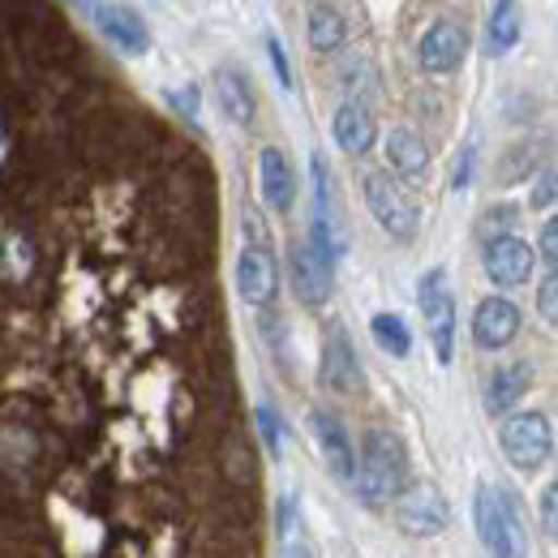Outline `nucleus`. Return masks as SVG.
Segmentation results:
<instances>
[{"mask_svg": "<svg viewBox=\"0 0 558 558\" xmlns=\"http://www.w3.org/2000/svg\"><path fill=\"white\" fill-rule=\"evenodd\" d=\"M0 168V558H263L207 155L86 77Z\"/></svg>", "mask_w": 558, "mask_h": 558, "instance_id": "1", "label": "nucleus"}, {"mask_svg": "<svg viewBox=\"0 0 558 558\" xmlns=\"http://www.w3.org/2000/svg\"><path fill=\"white\" fill-rule=\"evenodd\" d=\"M409 489V456L404 442L391 429H369L365 447H361V464H356V494L369 507H383L391 498H400Z\"/></svg>", "mask_w": 558, "mask_h": 558, "instance_id": "2", "label": "nucleus"}, {"mask_svg": "<svg viewBox=\"0 0 558 558\" xmlns=\"http://www.w3.org/2000/svg\"><path fill=\"white\" fill-rule=\"evenodd\" d=\"M477 537L489 550V558H524L529 537L515 511V498L507 489L477 486Z\"/></svg>", "mask_w": 558, "mask_h": 558, "instance_id": "3", "label": "nucleus"}, {"mask_svg": "<svg viewBox=\"0 0 558 558\" xmlns=\"http://www.w3.org/2000/svg\"><path fill=\"white\" fill-rule=\"evenodd\" d=\"M502 456L511 460V469L520 473H533L550 460L555 451V429L542 413H515V417L502 421Z\"/></svg>", "mask_w": 558, "mask_h": 558, "instance_id": "4", "label": "nucleus"}, {"mask_svg": "<svg viewBox=\"0 0 558 558\" xmlns=\"http://www.w3.org/2000/svg\"><path fill=\"white\" fill-rule=\"evenodd\" d=\"M361 185H365V203L374 210V219L387 228V236H396V241H413L417 236V203L387 177V172H365L361 177Z\"/></svg>", "mask_w": 558, "mask_h": 558, "instance_id": "5", "label": "nucleus"}, {"mask_svg": "<svg viewBox=\"0 0 558 558\" xmlns=\"http://www.w3.org/2000/svg\"><path fill=\"white\" fill-rule=\"evenodd\" d=\"M447 520H451V507H447L442 489L429 486V482H413V486L400 494V502H396V524H400L404 537L425 542V537L442 533Z\"/></svg>", "mask_w": 558, "mask_h": 558, "instance_id": "6", "label": "nucleus"}, {"mask_svg": "<svg viewBox=\"0 0 558 558\" xmlns=\"http://www.w3.org/2000/svg\"><path fill=\"white\" fill-rule=\"evenodd\" d=\"M421 314H425V327H429V340H434V352L438 361L447 365L451 352H456V296L447 288V276L442 271H429L421 279Z\"/></svg>", "mask_w": 558, "mask_h": 558, "instance_id": "7", "label": "nucleus"}, {"mask_svg": "<svg viewBox=\"0 0 558 558\" xmlns=\"http://www.w3.org/2000/svg\"><path fill=\"white\" fill-rule=\"evenodd\" d=\"M469 57V31L456 17H438L417 44V61L425 73H456Z\"/></svg>", "mask_w": 558, "mask_h": 558, "instance_id": "8", "label": "nucleus"}, {"mask_svg": "<svg viewBox=\"0 0 558 558\" xmlns=\"http://www.w3.org/2000/svg\"><path fill=\"white\" fill-rule=\"evenodd\" d=\"M236 288L250 305H271L279 292V271H276V254L267 241H250L236 258Z\"/></svg>", "mask_w": 558, "mask_h": 558, "instance_id": "9", "label": "nucleus"}, {"mask_svg": "<svg viewBox=\"0 0 558 558\" xmlns=\"http://www.w3.org/2000/svg\"><path fill=\"white\" fill-rule=\"evenodd\" d=\"M288 276H292V292L301 296V305H323L331 296V263L310 241H292Z\"/></svg>", "mask_w": 558, "mask_h": 558, "instance_id": "10", "label": "nucleus"}, {"mask_svg": "<svg viewBox=\"0 0 558 558\" xmlns=\"http://www.w3.org/2000/svg\"><path fill=\"white\" fill-rule=\"evenodd\" d=\"M90 17H95L99 35H104L112 48H121V52H130V57H142V52L150 48V31H146V22H142L130 4L99 0V9H95Z\"/></svg>", "mask_w": 558, "mask_h": 558, "instance_id": "11", "label": "nucleus"}, {"mask_svg": "<svg viewBox=\"0 0 558 558\" xmlns=\"http://www.w3.org/2000/svg\"><path fill=\"white\" fill-rule=\"evenodd\" d=\"M486 276L498 288H520L533 276V250L520 236H498L486 245Z\"/></svg>", "mask_w": 558, "mask_h": 558, "instance_id": "12", "label": "nucleus"}, {"mask_svg": "<svg viewBox=\"0 0 558 558\" xmlns=\"http://www.w3.org/2000/svg\"><path fill=\"white\" fill-rule=\"evenodd\" d=\"M515 331H520V310L507 301V296H486L482 305H477V314H473V340L482 344V349H507L511 340H515Z\"/></svg>", "mask_w": 558, "mask_h": 558, "instance_id": "13", "label": "nucleus"}, {"mask_svg": "<svg viewBox=\"0 0 558 558\" xmlns=\"http://www.w3.org/2000/svg\"><path fill=\"white\" fill-rule=\"evenodd\" d=\"M258 181H263L267 207L288 215L292 203H296V177H292V163H288V155L279 146H263V155H258Z\"/></svg>", "mask_w": 558, "mask_h": 558, "instance_id": "14", "label": "nucleus"}, {"mask_svg": "<svg viewBox=\"0 0 558 558\" xmlns=\"http://www.w3.org/2000/svg\"><path fill=\"white\" fill-rule=\"evenodd\" d=\"M323 387L344 391V396L361 387V365H356V352H352L344 327H331V336L323 344Z\"/></svg>", "mask_w": 558, "mask_h": 558, "instance_id": "15", "label": "nucleus"}, {"mask_svg": "<svg viewBox=\"0 0 558 558\" xmlns=\"http://www.w3.org/2000/svg\"><path fill=\"white\" fill-rule=\"evenodd\" d=\"M215 90H219V108L232 125H254L258 117V99H254V86L241 70H219L215 73Z\"/></svg>", "mask_w": 558, "mask_h": 558, "instance_id": "16", "label": "nucleus"}, {"mask_svg": "<svg viewBox=\"0 0 558 558\" xmlns=\"http://www.w3.org/2000/svg\"><path fill=\"white\" fill-rule=\"evenodd\" d=\"M314 434H318V447H323V460L331 464V473L340 482H352L356 477V460H352V442L344 434V425L331 413H314Z\"/></svg>", "mask_w": 558, "mask_h": 558, "instance_id": "17", "label": "nucleus"}, {"mask_svg": "<svg viewBox=\"0 0 558 558\" xmlns=\"http://www.w3.org/2000/svg\"><path fill=\"white\" fill-rule=\"evenodd\" d=\"M533 387V365L529 361H515V365H502L494 378H489V391H486V409L489 413H507L515 409Z\"/></svg>", "mask_w": 558, "mask_h": 558, "instance_id": "18", "label": "nucleus"}, {"mask_svg": "<svg viewBox=\"0 0 558 558\" xmlns=\"http://www.w3.org/2000/svg\"><path fill=\"white\" fill-rule=\"evenodd\" d=\"M336 142L349 155H365L374 146V117H369V108L361 99L340 104V112H336Z\"/></svg>", "mask_w": 558, "mask_h": 558, "instance_id": "19", "label": "nucleus"}, {"mask_svg": "<svg viewBox=\"0 0 558 558\" xmlns=\"http://www.w3.org/2000/svg\"><path fill=\"white\" fill-rule=\"evenodd\" d=\"M520 31H524V17H520V0H498L494 13H489L486 26V48L489 57H502L520 44Z\"/></svg>", "mask_w": 558, "mask_h": 558, "instance_id": "20", "label": "nucleus"}, {"mask_svg": "<svg viewBox=\"0 0 558 558\" xmlns=\"http://www.w3.org/2000/svg\"><path fill=\"white\" fill-rule=\"evenodd\" d=\"M305 35H310V48L314 52H340L344 39H349V26H344V17L331 4H314L310 9V22H305Z\"/></svg>", "mask_w": 558, "mask_h": 558, "instance_id": "21", "label": "nucleus"}, {"mask_svg": "<svg viewBox=\"0 0 558 558\" xmlns=\"http://www.w3.org/2000/svg\"><path fill=\"white\" fill-rule=\"evenodd\" d=\"M387 159L400 177H421L429 168V150L413 130H391L387 134Z\"/></svg>", "mask_w": 558, "mask_h": 558, "instance_id": "22", "label": "nucleus"}, {"mask_svg": "<svg viewBox=\"0 0 558 558\" xmlns=\"http://www.w3.org/2000/svg\"><path fill=\"white\" fill-rule=\"evenodd\" d=\"M369 336H374L378 349L391 352V356H409L413 352V331H409V323L400 314H374L369 318Z\"/></svg>", "mask_w": 558, "mask_h": 558, "instance_id": "23", "label": "nucleus"}, {"mask_svg": "<svg viewBox=\"0 0 558 558\" xmlns=\"http://www.w3.org/2000/svg\"><path fill=\"white\" fill-rule=\"evenodd\" d=\"M254 421H258V434H263L267 451H271V456H279V447H283V425H279L276 409H271V404H258Z\"/></svg>", "mask_w": 558, "mask_h": 558, "instance_id": "24", "label": "nucleus"}, {"mask_svg": "<svg viewBox=\"0 0 558 558\" xmlns=\"http://www.w3.org/2000/svg\"><path fill=\"white\" fill-rule=\"evenodd\" d=\"M537 210H546V207H555L558 203V168H550V172H542L537 177V185H533V198H529Z\"/></svg>", "mask_w": 558, "mask_h": 558, "instance_id": "25", "label": "nucleus"}, {"mask_svg": "<svg viewBox=\"0 0 558 558\" xmlns=\"http://www.w3.org/2000/svg\"><path fill=\"white\" fill-rule=\"evenodd\" d=\"M542 524H546V533L558 542V477L542 494Z\"/></svg>", "mask_w": 558, "mask_h": 558, "instance_id": "26", "label": "nucleus"}, {"mask_svg": "<svg viewBox=\"0 0 558 558\" xmlns=\"http://www.w3.org/2000/svg\"><path fill=\"white\" fill-rule=\"evenodd\" d=\"M267 57H271V65H276V77L283 90H292V70H288V57H283V44H279L276 35H267Z\"/></svg>", "mask_w": 558, "mask_h": 558, "instance_id": "27", "label": "nucleus"}, {"mask_svg": "<svg viewBox=\"0 0 558 558\" xmlns=\"http://www.w3.org/2000/svg\"><path fill=\"white\" fill-rule=\"evenodd\" d=\"M537 310H542L546 323H555L558 327V276L542 283V292H537Z\"/></svg>", "mask_w": 558, "mask_h": 558, "instance_id": "28", "label": "nucleus"}, {"mask_svg": "<svg viewBox=\"0 0 558 558\" xmlns=\"http://www.w3.org/2000/svg\"><path fill=\"white\" fill-rule=\"evenodd\" d=\"M168 104H172L181 117H190V121L198 117V90H194V86H185V90H172V95H168Z\"/></svg>", "mask_w": 558, "mask_h": 558, "instance_id": "29", "label": "nucleus"}, {"mask_svg": "<svg viewBox=\"0 0 558 558\" xmlns=\"http://www.w3.org/2000/svg\"><path fill=\"white\" fill-rule=\"evenodd\" d=\"M542 258L558 271V215L542 228Z\"/></svg>", "mask_w": 558, "mask_h": 558, "instance_id": "30", "label": "nucleus"}, {"mask_svg": "<svg viewBox=\"0 0 558 558\" xmlns=\"http://www.w3.org/2000/svg\"><path fill=\"white\" fill-rule=\"evenodd\" d=\"M469 177H473V146H464V155H460V163H456L451 185H456V190H464V185H469Z\"/></svg>", "mask_w": 558, "mask_h": 558, "instance_id": "31", "label": "nucleus"}, {"mask_svg": "<svg viewBox=\"0 0 558 558\" xmlns=\"http://www.w3.org/2000/svg\"><path fill=\"white\" fill-rule=\"evenodd\" d=\"M283 558H314V555H310L305 546H288V550H283Z\"/></svg>", "mask_w": 558, "mask_h": 558, "instance_id": "32", "label": "nucleus"}, {"mask_svg": "<svg viewBox=\"0 0 558 558\" xmlns=\"http://www.w3.org/2000/svg\"><path fill=\"white\" fill-rule=\"evenodd\" d=\"M73 4H77L82 13H95V9H99V0H73Z\"/></svg>", "mask_w": 558, "mask_h": 558, "instance_id": "33", "label": "nucleus"}, {"mask_svg": "<svg viewBox=\"0 0 558 558\" xmlns=\"http://www.w3.org/2000/svg\"><path fill=\"white\" fill-rule=\"evenodd\" d=\"M4 138H9V134H4V121H0V142H4Z\"/></svg>", "mask_w": 558, "mask_h": 558, "instance_id": "34", "label": "nucleus"}]
</instances>
